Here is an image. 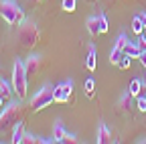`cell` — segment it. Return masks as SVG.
Wrapping results in <instances>:
<instances>
[{
    "label": "cell",
    "instance_id": "obj_8",
    "mask_svg": "<svg viewBox=\"0 0 146 144\" xmlns=\"http://www.w3.org/2000/svg\"><path fill=\"white\" fill-rule=\"evenodd\" d=\"M136 98L130 94V92H126V94H122L120 96V102H118V110L120 112H124V114H130L132 112V108L136 106V102H134Z\"/></svg>",
    "mask_w": 146,
    "mask_h": 144
},
{
    "label": "cell",
    "instance_id": "obj_9",
    "mask_svg": "<svg viewBox=\"0 0 146 144\" xmlns=\"http://www.w3.org/2000/svg\"><path fill=\"white\" fill-rule=\"evenodd\" d=\"M41 63H43V57L41 55H31L27 61H25V67H27V75H35L36 71L41 69Z\"/></svg>",
    "mask_w": 146,
    "mask_h": 144
},
{
    "label": "cell",
    "instance_id": "obj_10",
    "mask_svg": "<svg viewBox=\"0 0 146 144\" xmlns=\"http://www.w3.org/2000/svg\"><path fill=\"white\" fill-rule=\"evenodd\" d=\"M85 27H87V33L91 35V37H98V35H102V29H100V14L89 16V19L85 21Z\"/></svg>",
    "mask_w": 146,
    "mask_h": 144
},
{
    "label": "cell",
    "instance_id": "obj_25",
    "mask_svg": "<svg viewBox=\"0 0 146 144\" xmlns=\"http://www.w3.org/2000/svg\"><path fill=\"white\" fill-rule=\"evenodd\" d=\"M100 29H102V33H108V16L106 14H100Z\"/></svg>",
    "mask_w": 146,
    "mask_h": 144
},
{
    "label": "cell",
    "instance_id": "obj_28",
    "mask_svg": "<svg viewBox=\"0 0 146 144\" xmlns=\"http://www.w3.org/2000/svg\"><path fill=\"white\" fill-rule=\"evenodd\" d=\"M138 16H140V21H142L144 29H146V12H138Z\"/></svg>",
    "mask_w": 146,
    "mask_h": 144
},
{
    "label": "cell",
    "instance_id": "obj_17",
    "mask_svg": "<svg viewBox=\"0 0 146 144\" xmlns=\"http://www.w3.org/2000/svg\"><path fill=\"white\" fill-rule=\"evenodd\" d=\"M23 144H43V138H39V136H35V134L25 132V136H23Z\"/></svg>",
    "mask_w": 146,
    "mask_h": 144
},
{
    "label": "cell",
    "instance_id": "obj_27",
    "mask_svg": "<svg viewBox=\"0 0 146 144\" xmlns=\"http://www.w3.org/2000/svg\"><path fill=\"white\" fill-rule=\"evenodd\" d=\"M138 59H140V63L146 67V51H142V53H140V57H138Z\"/></svg>",
    "mask_w": 146,
    "mask_h": 144
},
{
    "label": "cell",
    "instance_id": "obj_13",
    "mask_svg": "<svg viewBox=\"0 0 146 144\" xmlns=\"http://www.w3.org/2000/svg\"><path fill=\"white\" fill-rule=\"evenodd\" d=\"M96 59H98L96 45H89L87 55H85V67H87V71H94V69H96Z\"/></svg>",
    "mask_w": 146,
    "mask_h": 144
},
{
    "label": "cell",
    "instance_id": "obj_15",
    "mask_svg": "<svg viewBox=\"0 0 146 144\" xmlns=\"http://www.w3.org/2000/svg\"><path fill=\"white\" fill-rule=\"evenodd\" d=\"M122 55H124V49H122V47H118V45H114L112 53H110V61H112V65H118V63H120V59H122Z\"/></svg>",
    "mask_w": 146,
    "mask_h": 144
},
{
    "label": "cell",
    "instance_id": "obj_26",
    "mask_svg": "<svg viewBox=\"0 0 146 144\" xmlns=\"http://www.w3.org/2000/svg\"><path fill=\"white\" fill-rule=\"evenodd\" d=\"M138 47L142 51H146V35H140V41H138Z\"/></svg>",
    "mask_w": 146,
    "mask_h": 144
},
{
    "label": "cell",
    "instance_id": "obj_29",
    "mask_svg": "<svg viewBox=\"0 0 146 144\" xmlns=\"http://www.w3.org/2000/svg\"><path fill=\"white\" fill-rule=\"evenodd\" d=\"M2 104H4V96H0V110H2Z\"/></svg>",
    "mask_w": 146,
    "mask_h": 144
},
{
    "label": "cell",
    "instance_id": "obj_7",
    "mask_svg": "<svg viewBox=\"0 0 146 144\" xmlns=\"http://www.w3.org/2000/svg\"><path fill=\"white\" fill-rule=\"evenodd\" d=\"M53 136L55 138H57V142H77V138L75 136H73L71 132H67L65 130V126H63V122L61 120H57V122H55V126H53Z\"/></svg>",
    "mask_w": 146,
    "mask_h": 144
},
{
    "label": "cell",
    "instance_id": "obj_21",
    "mask_svg": "<svg viewBox=\"0 0 146 144\" xmlns=\"http://www.w3.org/2000/svg\"><path fill=\"white\" fill-rule=\"evenodd\" d=\"M130 63H132V57L124 53L122 59H120V63H118V67H120V69H128V67H130Z\"/></svg>",
    "mask_w": 146,
    "mask_h": 144
},
{
    "label": "cell",
    "instance_id": "obj_16",
    "mask_svg": "<svg viewBox=\"0 0 146 144\" xmlns=\"http://www.w3.org/2000/svg\"><path fill=\"white\" fill-rule=\"evenodd\" d=\"M142 85H144V81H142V79H132L130 87H128V92H130L134 98H138V96H140V92H142Z\"/></svg>",
    "mask_w": 146,
    "mask_h": 144
},
{
    "label": "cell",
    "instance_id": "obj_3",
    "mask_svg": "<svg viewBox=\"0 0 146 144\" xmlns=\"http://www.w3.org/2000/svg\"><path fill=\"white\" fill-rule=\"evenodd\" d=\"M23 120V108L18 102H10L2 114H0V132H4L8 128H14V124L16 122H21Z\"/></svg>",
    "mask_w": 146,
    "mask_h": 144
},
{
    "label": "cell",
    "instance_id": "obj_5",
    "mask_svg": "<svg viewBox=\"0 0 146 144\" xmlns=\"http://www.w3.org/2000/svg\"><path fill=\"white\" fill-rule=\"evenodd\" d=\"M41 39V31L35 23H23L21 31H18V41L25 49H33Z\"/></svg>",
    "mask_w": 146,
    "mask_h": 144
},
{
    "label": "cell",
    "instance_id": "obj_20",
    "mask_svg": "<svg viewBox=\"0 0 146 144\" xmlns=\"http://www.w3.org/2000/svg\"><path fill=\"white\" fill-rule=\"evenodd\" d=\"M61 6H63L65 12H73V10H75V6H77V0H63Z\"/></svg>",
    "mask_w": 146,
    "mask_h": 144
},
{
    "label": "cell",
    "instance_id": "obj_22",
    "mask_svg": "<svg viewBox=\"0 0 146 144\" xmlns=\"http://www.w3.org/2000/svg\"><path fill=\"white\" fill-rule=\"evenodd\" d=\"M128 43H130V41H128V35H126V33H120V35H118V39H116V45L124 49Z\"/></svg>",
    "mask_w": 146,
    "mask_h": 144
},
{
    "label": "cell",
    "instance_id": "obj_6",
    "mask_svg": "<svg viewBox=\"0 0 146 144\" xmlns=\"http://www.w3.org/2000/svg\"><path fill=\"white\" fill-rule=\"evenodd\" d=\"M71 92H73V81L71 79L61 81L57 87H55V102H61V104L69 102L71 100Z\"/></svg>",
    "mask_w": 146,
    "mask_h": 144
},
{
    "label": "cell",
    "instance_id": "obj_1",
    "mask_svg": "<svg viewBox=\"0 0 146 144\" xmlns=\"http://www.w3.org/2000/svg\"><path fill=\"white\" fill-rule=\"evenodd\" d=\"M0 16L4 19L6 25H23L25 12L14 0H0Z\"/></svg>",
    "mask_w": 146,
    "mask_h": 144
},
{
    "label": "cell",
    "instance_id": "obj_12",
    "mask_svg": "<svg viewBox=\"0 0 146 144\" xmlns=\"http://www.w3.org/2000/svg\"><path fill=\"white\" fill-rule=\"evenodd\" d=\"M23 136H25V120L16 122L14 124V130H12V144H23Z\"/></svg>",
    "mask_w": 146,
    "mask_h": 144
},
{
    "label": "cell",
    "instance_id": "obj_30",
    "mask_svg": "<svg viewBox=\"0 0 146 144\" xmlns=\"http://www.w3.org/2000/svg\"><path fill=\"white\" fill-rule=\"evenodd\" d=\"M33 2H41V0H33Z\"/></svg>",
    "mask_w": 146,
    "mask_h": 144
},
{
    "label": "cell",
    "instance_id": "obj_14",
    "mask_svg": "<svg viewBox=\"0 0 146 144\" xmlns=\"http://www.w3.org/2000/svg\"><path fill=\"white\" fill-rule=\"evenodd\" d=\"M124 53H126V55H130L132 59H138L140 53H142V49L138 47V43H128V45L124 47Z\"/></svg>",
    "mask_w": 146,
    "mask_h": 144
},
{
    "label": "cell",
    "instance_id": "obj_18",
    "mask_svg": "<svg viewBox=\"0 0 146 144\" xmlns=\"http://www.w3.org/2000/svg\"><path fill=\"white\" fill-rule=\"evenodd\" d=\"M132 31H134L136 35H142V33H144V25H142V21H140L138 14L132 19Z\"/></svg>",
    "mask_w": 146,
    "mask_h": 144
},
{
    "label": "cell",
    "instance_id": "obj_19",
    "mask_svg": "<svg viewBox=\"0 0 146 144\" xmlns=\"http://www.w3.org/2000/svg\"><path fill=\"white\" fill-rule=\"evenodd\" d=\"M10 92H12V89H10V83H8L4 77H0V96L8 98V96H10Z\"/></svg>",
    "mask_w": 146,
    "mask_h": 144
},
{
    "label": "cell",
    "instance_id": "obj_2",
    "mask_svg": "<svg viewBox=\"0 0 146 144\" xmlns=\"http://www.w3.org/2000/svg\"><path fill=\"white\" fill-rule=\"evenodd\" d=\"M27 67L23 59H16L14 67H12V87H14V94L18 96V100H25L27 98Z\"/></svg>",
    "mask_w": 146,
    "mask_h": 144
},
{
    "label": "cell",
    "instance_id": "obj_23",
    "mask_svg": "<svg viewBox=\"0 0 146 144\" xmlns=\"http://www.w3.org/2000/svg\"><path fill=\"white\" fill-rule=\"evenodd\" d=\"M136 108L140 112H146V96H138L136 98Z\"/></svg>",
    "mask_w": 146,
    "mask_h": 144
},
{
    "label": "cell",
    "instance_id": "obj_11",
    "mask_svg": "<svg viewBox=\"0 0 146 144\" xmlns=\"http://www.w3.org/2000/svg\"><path fill=\"white\" fill-rule=\"evenodd\" d=\"M98 144H108V142H114L112 140V134H110V128L102 122L100 126H98V140H96Z\"/></svg>",
    "mask_w": 146,
    "mask_h": 144
},
{
    "label": "cell",
    "instance_id": "obj_4",
    "mask_svg": "<svg viewBox=\"0 0 146 144\" xmlns=\"http://www.w3.org/2000/svg\"><path fill=\"white\" fill-rule=\"evenodd\" d=\"M53 102H55V87H53L51 83H45L39 92L33 96V100H31V110H33V112H41V110H45L47 106H51Z\"/></svg>",
    "mask_w": 146,
    "mask_h": 144
},
{
    "label": "cell",
    "instance_id": "obj_24",
    "mask_svg": "<svg viewBox=\"0 0 146 144\" xmlns=\"http://www.w3.org/2000/svg\"><path fill=\"white\" fill-rule=\"evenodd\" d=\"M94 87H96L94 79H85V83H83V89H85V94H87V96H91V92H94Z\"/></svg>",
    "mask_w": 146,
    "mask_h": 144
}]
</instances>
